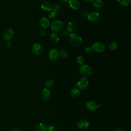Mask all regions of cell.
<instances>
[{"label": "cell", "mask_w": 131, "mask_h": 131, "mask_svg": "<svg viewBox=\"0 0 131 131\" xmlns=\"http://www.w3.org/2000/svg\"><path fill=\"white\" fill-rule=\"evenodd\" d=\"M69 41L72 46L78 47L82 43V39L79 35L75 33H72L69 36Z\"/></svg>", "instance_id": "obj_1"}, {"label": "cell", "mask_w": 131, "mask_h": 131, "mask_svg": "<svg viewBox=\"0 0 131 131\" xmlns=\"http://www.w3.org/2000/svg\"><path fill=\"white\" fill-rule=\"evenodd\" d=\"M89 85V81L88 79L84 76L80 77L76 84L77 87L79 90H86Z\"/></svg>", "instance_id": "obj_2"}, {"label": "cell", "mask_w": 131, "mask_h": 131, "mask_svg": "<svg viewBox=\"0 0 131 131\" xmlns=\"http://www.w3.org/2000/svg\"><path fill=\"white\" fill-rule=\"evenodd\" d=\"M64 27L63 22L59 20L53 21L51 24V29L54 33H56L61 31Z\"/></svg>", "instance_id": "obj_3"}, {"label": "cell", "mask_w": 131, "mask_h": 131, "mask_svg": "<svg viewBox=\"0 0 131 131\" xmlns=\"http://www.w3.org/2000/svg\"><path fill=\"white\" fill-rule=\"evenodd\" d=\"M80 73L84 77L90 76L93 73L92 68L87 64H82L79 68Z\"/></svg>", "instance_id": "obj_4"}, {"label": "cell", "mask_w": 131, "mask_h": 131, "mask_svg": "<svg viewBox=\"0 0 131 131\" xmlns=\"http://www.w3.org/2000/svg\"><path fill=\"white\" fill-rule=\"evenodd\" d=\"M32 51L34 55L39 56L43 52L42 46L39 43H35L32 46Z\"/></svg>", "instance_id": "obj_5"}, {"label": "cell", "mask_w": 131, "mask_h": 131, "mask_svg": "<svg viewBox=\"0 0 131 131\" xmlns=\"http://www.w3.org/2000/svg\"><path fill=\"white\" fill-rule=\"evenodd\" d=\"M76 125L77 126V127L80 129V130H84L87 129L89 126H90V124L89 122L85 120V119H79L76 123Z\"/></svg>", "instance_id": "obj_6"}, {"label": "cell", "mask_w": 131, "mask_h": 131, "mask_svg": "<svg viewBox=\"0 0 131 131\" xmlns=\"http://www.w3.org/2000/svg\"><path fill=\"white\" fill-rule=\"evenodd\" d=\"M92 50L95 52L100 53L104 51L105 49L104 45L100 42H95L92 46Z\"/></svg>", "instance_id": "obj_7"}, {"label": "cell", "mask_w": 131, "mask_h": 131, "mask_svg": "<svg viewBox=\"0 0 131 131\" xmlns=\"http://www.w3.org/2000/svg\"><path fill=\"white\" fill-rule=\"evenodd\" d=\"M100 14L96 12H92L88 14V19L91 23H96L100 19Z\"/></svg>", "instance_id": "obj_8"}, {"label": "cell", "mask_w": 131, "mask_h": 131, "mask_svg": "<svg viewBox=\"0 0 131 131\" xmlns=\"http://www.w3.org/2000/svg\"><path fill=\"white\" fill-rule=\"evenodd\" d=\"M58 51L55 49H52L49 53V57L51 61L55 62L58 60Z\"/></svg>", "instance_id": "obj_9"}, {"label": "cell", "mask_w": 131, "mask_h": 131, "mask_svg": "<svg viewBox=\"0 0 131 131\" xmlns=\"http://www.w3.org/2000/svg\"><path fill=\"white\" fill-rule=\"evenodd\" d=\"M14 32L11 29H8L3 33V38L6 41H10L13 37Z\"/></svg>", "instance_id": "obj_10"}, {"label": "cell", "mask_w": 131, "mask_h": 131, "mask_svg": "<svg viewBox=\"0 0 131 131\" xmlns=\"http://www.w3.org/2000/svg\"><path fill=\"white\" fill-rule=\"evenodd\" d=\"M41 96L45 100H49L51 96V92L48 88H44L41 92Z\"/></svg>", "instance_id": "obj_11"}, {"label": "cell", "mask_w": 131, "mask_h": 131, "mask_svg": "<svg viewBox=\"0 0 131 131\" xmlns=\"http://www.w3.org/2000/svg\"><path fill=\"white\" fill-rule=\"evenodd\" d=\"M39 23L40 27L45 29L48 28L50 25L49 19L45 17H42L41 18H40Z\"/></svg>", "instance_id": "obj_12"}, {"label": "cell", "mask_w": 131, "mask_h": 131, "mask_svg": "<svg viewBox=\"0 0 131 131\" xmlns=\"http://www.w3.org/2000/svg\"><path fill=\"white\" fill-rule=\"evenodd\" d=\"M86 108L91 111H95L98 108V104L94 101H88L86 103Z\"/></svg>", "instance_id": "obj_13"}, {"label": "cell", "mask_w": 131, "mask_h": 131, "mask_svg": "<svg viewBox=\"0 0 131 131\" xmlns=\"http://www.w3.org/2000/svg\"><path fill=\"white\" fill-rule=\"evenodd\" d=\"M41 8L45 12H50L52 10L53 5L48 2H45L41 4Z\"/></svg>", "instance_id": "obj_14"}, {"label": "cell", "mask_w": 131, "mask_h": 131, "mask_svg": "<svg viewBox=\"0 0 131 131\" xmlns=\"http://www.w3.org/2000/svg\"><path fill=\"white\" fill-rule=\"evenodd\" d=\"M69 5L74 10H77L80 6V3L79 0H69Z\"/></svg>", "instance_id": "obj_15"}, {"label": "cell", "mask_w": 131, "mask_h": 131, "mask_svg": "<svg viewBox=\"0 0 131 131\" xmlns=\"http://www.w3.org/2000/svg\"><path fill=\"white\" fill-rule=\"evenodd\" d=\"M67 30L70 33H73L76 30V29H77L76 25L74 22L69 21L67 24Z\"/></svg>", "instance_id": "obj_16"}, {"label": "cell", "mask_w": 131, "mask_h": 131, "mask_svg": "<svg viewBox=\"0 0 131 131\" xmlns=\"http://www.w3.org/2000/svg\"><path fill=\"white\" fill-rule=\"evenodd\" d=\"M80 94V92L78 88H73L71 90L70 93L71 96L74 98L78 97L79 96Z\"/></svg>", "instance_id": "obj_17"}, {"label": "cell", "mask_w": 131, "mask_h": 131, "mask_svg": "<svg viewBox=\"0 0 131 131\" xmlns=\"http://www.w3.org/2000/svg\"><path fill=\"white\" fill-rule=\"evenodd\" d=\"M46 125L42 122H39L35 125V129L37 131H45L46 130Z\"/></svg>", "instance_id": "obj_18"}, {"label": "cell", "mask_w": 131, "mask_h": 131, "mask_svg": "<svg viewBox=\"0 0 131 131\" xmlns=\"http://www.w3.org/2000/svg\"><path fill=\"white\" fill-rule=\"evenodd\" d=\"M92 5L96 9H100L103 7V3L101 0H95L93 2Z\"/></svg>", "instance_id": "obj_19"}, {"label": "cell", "mask_w": 131, "mask_h": 131, "mask_svg": "<svg viewBox=\"0 0 131 131\" xmlns=\"http://www.w3.org/2000/svg\"><path fill=\"white\" fill-rule=\"evenodd\" d=\"M108 48L112 51H115L118 48V43L115 41H112L110 42L108 45Z\"/></svg>", "instance_id": "obj_20"}, {"label": "cell", "mask_w": 131, "mask_h": 131, "mask_svg": "<svg viewBox=\"0 0 131 131\" xmlns=\"http://www.w3.org/2000/svg\"><path fill=\"white\" fill-rule=\"evenodd\" d=\"M50 39L53 43H57L59 41V37L56 33H52L50 35Z\"/></svg>", "instance_id": "obj_21"}, {"label": "cell", "mask_w": 131, "mask_h": 131, "mask_svg": "<svg viewBox=\"0 0 131 131\" xmlns=\"http://www.w3.org/2000/svg\"><path fill=\"white\" fill-rule=\"evenodd\" d=\"M117 1L118 4L122 7L128 6L131 2V0H117Z\"/></svg>", "instance_id": "obj_22"}, {"label": "cell", "mask_w": 131, "mask_h": 131, "mask_svg": "<svg viewBox=\"0 0 131 131\" xmlns=\"http://www.w3.org/2000/svg\"><path fill=\"white\" fill-rule=\"evenodd\" d=\"M58 55L61 57L66 58L68 56V52L66 49H61L58 52Z\"/></svg>", "instance_id": "obj_23"}, {"label": "cell", "mask_w": 131, "mask_h": 131, "mask_svg": "<svg viewBox=\"0 0 131 131\" xmlns=\"http://www.w3.org/2000/svg\"><path fill=\"white\" fill-rule=\"evenodd\" d=\"M45 85L46 87V88H48V89L52 88L54 85V81L52 79L48 80L46 81L45 83Z\"/></svg>", "instance_id": "obj_24"}, {"label": "cell", "mask_w": 131, "mask_h": 131, "mask_svg": "<svg viewBox=\"0 0 131 131\" xmlns=\"http://www.w3.org/2000/svg\"><path fill=\"white\" fill-rule=\"evenodd\" d=\"M52 11L55 12L57 14L59 13L61 11V7L60 5L58 4H54L53 5Z\"/></svg>", "instance_id": "obj_25"}, {"label": "cell", "mask_w": 131, "mask_h": 131, "mask_svg": "<svg viewBox=\"0 0 131 131\" xmlns=\"http://www.w3.org/2000/svg\"><path fill=\"white\" fill-rule=\"evenodd\" d=\"M76 62L78 64L81 66V65L83 64V63L84 62V59L82 56H79L76 58Z\"/></svg>", "instance_id": "obj_26"}, {"label": "cell", "mask_w": 131, "mask_h": 131, "mask_svg": "<svg viewBox=\"0 0 131 131\" xmlns=\"http://www.w3.org/2000/svg\"><path fill=\"white\" fill-rule=\"evenodd\" d=\"M48 17L49 18H50L51 19H55L57 17V13L55 12L52 10L50 12V13L48 15Z\"/></svg>", "instance_id": "obj_27"}, {"label": "cell", "mask_w": 131, "mask_h": 131, "mask_svg": "<svg viewBox=\"0 0 131 131\" xmlns=\"http://www.w3.org/2000/svg\"><path fill=\"white\" fill-rule=\"evenodd\" d=\"M80 16L83 18H88V14H89V13L85 11V10H82L81 11H80Z\"/></svg>", "instance_id": "obj_28"}, {"label": "cell", "mask_w": 131, "mask_h": 131, "mask_svg": "<svg viewBox=\"0 0 131 131\" xmlns=\"http://www.w3.org/2000/svg\"><path fill=\"white\" fill-rule=\"evenodd\" d=\"M54 130H55V126L52 124H49L46 127L47 131H54Z\"/></svg>", "instance_id": "obj_29"}, {"label": "cell", "mask_w": 131, "mask_h": 131, "mask_svg": "<svg viewBox=\"0 0 131 131\" xmlns=\"http://www.w3.org/2000/svg\"><path fill=\"white\" fill-rule=\"evenodd\" d=\"M62 35L64 36H69V35H70V32L67 30H64L62 32Z\"/></svg>", "instance_id": "obj_30"}, {"label": "cell", "mask_w": 131, "mask_h": 131, "mask_svg": "<svg viewBox=\"0 0 131 131\" xmlns=\"http://www.w3.org/2000/svg\"><path fill=\"white\" fill-rule=\"evenodd\" d=\"M92 49L91 47H87L85 49V52L87 53H90L92 52Z\"/></svg>", "instance_id": "obj_31"}, {"label": "cell", "mask_w": 131, "mask_h": 131, "mask_svg": "<svg viewBox=\"0 0 131 131\" xmlns=\"http://www.w3.org/2000/svg\"><path fill=\"white\" fill-rule=\"evenodd\" d=\"M40 34L41 36H45L46 34V31L45 29H42L40 30Z\"/></svg>", "instance_id": "obj_32"}, {"label": "cell", "mask_w": 131, "mask_h": 131, "mask_svg": "<svg viewBox=\"0 0 131 131\" xmlns=\"http://www.w3.org/2000/svg\"><path fill=\"white\" fill-rule=\"evenodd\" d=\"M6 47L8 48H11L12 47V43L10 41H8L7 43H6Z\"/></svg>", "instance_id": "obj_33"}, {"label": "cell", "mask_w": 131, "mask_h": 131, "mask_svg": "<svg viewBox=\"0 0 131 131\" xmlns=\"http://www.w3.org/2000/svg\"><path fill=\"white\" fill-rule=\"evenodd\" d=\"M60 1L63 3V4H66V3H68V2H69V0H60Z\"/></svg>", "instance_id": "obj_34"}, {"label": "cell", "mask_w": 131, "mask_h": 131, "mask_svg": "<svg viewBox=\"0 0 131 131\" xmlns=\"http://www.w3.org/2000/svg\"><path fill=\"white\" fill-rule=\"evenodd\" d=\"M11 131H21V130H20L19 129H18V128H14V129H12Z\"/></svg>", "instance_id": "obj_35"}, {"label": "cell", "mask_w": 131, "mask_h": 131, "mask_svg": "<svg viewBox=\"0 0 131 131\" xmlns=\"http://www.w3.org/2000/svg\"><path fill=\"white\" fill-rule=\"evenodd\" d=\"M116 131H124L123 129H121V128H119V129H117L116 130Z\"/></svg>", "instance_id": "obj_36"}, {"label": "cell", "mask_w": 131, "mask_h": 131, "mask_svg": "<svg viewBox=\"0 0 131 131\" xmlns=\"http://www.w3.org/2000/svg\"><path fill=\"white\" fill-rule=\"evenodd\" d=\"M84 1H86V2H93V1H95V0H84Z\"/></svg>", "instance_id": "obj_37"}]
</instances>
